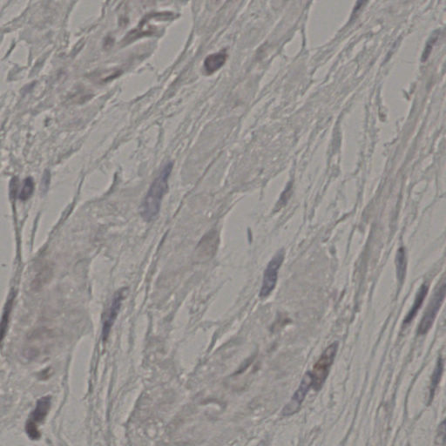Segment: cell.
Returning <instances> with one entry per match:
<instances>
[{
	"mask_svg": "<svg viewBox=\"0 0 446 446\" xmlns=\"http://www.w3.org/2000/svg\"><path fill=\"white\" fill-rule=\"evenodd\" d=\"M338 349V343L330 344L323 351L320 358L315 363V366L313 368V371L310 372L312 377V387L315 391H319L323 387V383L328 378Z\"/></svg>",
	"mask_w": 446,
	"mask_h": 446,
	"instance_id": "obj_2",
	"label": "cell"
},
{
	"mask_svg": "<svg viewBox=\"0 0 446 446\" xmlns=\"http://www.w3.org/2000/svg\"><path fill=\"white\" fill-rule=\"evenodd\" d=\"M445 287V283L443 282L438 287V289H436L434 295H433V298H432V300H431L429 304H428L426 311L424 312V315H423V318L421 320L420 324H419V327H418V334H426L427 332L429 331L430 329L432 328L435 318L437 317L438 310L440 309L441 305H442V303H443V300H444Z\"/></svg>",
	"mask_w": 446,
	"mask_h": 446,
	"instance_id": "obj_3",
	"label": "cell"
},
{
	"mask_svg": "<svg viewBox=\"0 0 446 446\" xmlns=\"http://www.w3.org/2000/svg\"><path fill=\"white\" fill-rule=\"evenodd\" d=\"M428 290H429L428 284L427 283H423V285L420 287L419 290H418L416 298H415L414 303L412 305V309H411L409 313H408V315H407L406 318L404 319V323L405 324L411 323L414 319L415 317L417 315V313H418V310H419L421 306H422V304H423L424 298H426Z\"/></svg>",
	"mask_w": 446,
	"mask_h": 446,
	"instance_id": "obj_10",
	"label": "cell"
},
{
	"mask_svg": "<svg viewBox=\"0 0 446 446\" xmlns=\"http://www.w3.org/2000/svg\"><path fill=\"white\" fill-rule=\"evenodd\" d=\"M50 406H51L50 397H45L38 402L34 412H32V416L26 424V432L32 439H38L40 438L38 424L45 420L46 415L50 410Z\"/></svg>",
	"mask_w": 446,
	"mask_h": 446,
	"instance_id": "obj_5",
	"label": "cell"
},
{
	"mask_svg": "<svg viewBox=\"0 0 446 446\" xmlns=\"http://www.w3.org/2000/svg\"><path fill=\"white\" fill-rule=\"evenodd\" d=\"M406 272V257H405V251L404 249H399L397 255V275L400 283H403L405 277Z\"/></svg>",
	"mask_w": 446,
	"mask_h": 446,
	"instance_id": "obj_12",
	"label": "cell"
},
{
	"mask_svg": "<svg viewBox=\"0 0 446 446\" xmlns=\"http://www.w3.org/2000/svg\"><path fill=\"white\" fill-rule=\"evenodd\" d=\"M34 190V182L32 178L29 177L24 181L23 187L20 194V199L21 200H28L31 197Z\"/></svg>",
	"mask_w": 446,
	"mask_h": 446,
	"instance_id": "obj_13",
	"label": "cell"
},
{
	"mask_svg": "<svg viewBox=\"0 0 446 446\" xmlns=\"http://www.w3.org/2000/svg\"><path fill=\"white\" fill-rule=\"evenodd\" d=\"M445 422L443 421V423H441L440 426H439V431H438V437H437V441H438L437 443H439V444H442V443H444V440H445Z\"/></svg>",
	"mask_w": 446,
	"mask_h": 446,
	"instance_id": "obj_14",
	"label": "cell"
},
{
	"mask_svg": "<svg viewBox=\"0 0 446 446\" xmlns=\"http://www.w3.org/2000/svg\"><path fill=\"white\" fill-rule=\"evenodd\" d=\"M312 387L311 373L308 372L304 375L303 380L301 382L300 385L296 389L295 394L293 395L291 400L289 401L286 406L283 410V416H291L298 412L300 410L303 401L305 400V397L308 394L309 389Z\"/></svg>",
	"mask_w": 446,
	"mask_h": 446,
	"instance_id": "obj_6",
	"label": "cell"
},
{
	"mask_svg": "<svg viewBox=\"0 0 446 446\" xmlns=\"http://www.w3.org/2000/svg\"><path fill=\"white\" fill-rule=\"evenodd\" d=\"M227 58L228 55L225 52L209 55L204 60V71L209 75L215 73L226 63Z\"/></svg>",
	"mask_w": 446,
	"mask_h": 446,
	"instance_id": "obj_9",
	"label": "cell"
},
{
	"mask_svg": "<svg viewBox=\"0 0 446 446\" xmlns=\"http://www.w3.org/2000/svg\"><path fill=\"white\" fill-rule=\"evenodd\" d=\"M443 371V361L442 358H439L437 363V366L435 368L434 372L432 375L431 387H430V400L432 401L434 397L435 391L438 387V383L440 382L441 377Z\"/></svg>",
	"mask_w": 446,
	"mask_h": 446,
	"instance_id": "obj_11",
	"label": "cell"
},
{
	"mask_svg": "<svg viewBox=\"0 0 446 446\" xmlns=\"http://www.w3.org/2000/svg\"><path fill=\"white\" fill-rule=\"evenodd\" d=\"M172 169L173 163L171 162L163 166L147 192L140 209L141 216L146 221L154 220L160 212V205L169 189V179Z\"/></svg>",
	"mask_w": 446,
	"mask_h": 446,
	"instance_id": "obj_1",
	"label": "cell"
},
{
	"mask_svg": "<svg viewBox=\"0 0 446 446\" xmlns=\"http://www.w3.org/2000/svg\"><path fill=\"white\" fill-rule=\"evenodd\" d=\"M219 234L216 230H211L204 235L196 248L195 255L199 261L209 260L214 256L219 244Z\"/></svg>",
	"mask_w": 446,
	"mask_h": 446,
	"instance_id": "obj_7",
	"label": "cell"
},
{
	"mask_svg": "<svg viewBox=\"0 0 446 446\" xmlns=\"http://www.w3.org/2000/svg\"><path fill=\"white\" fill-rule=\"evenodd\" d=\"M125 295H126L125 289H120V291H118L115 294V298L113 299L107 315L104 321L103 329H102V337H103L104 341H106V338H108L109 333H110L111 328L115 323V319L117 318L118 313L120 311V306H121L122 301L125 298Z\"/></svg>",
	"mask_w": 446,
	"mask_h": 446,
	"instance_id": "obj_8",
	"label": "cell"
},
{
	"mask_svg": "<svg viewBox=\"0 0 446 446\" xmlns=\"http://www.w3.org/2000/svg\"><path fill=\"white\" fill-rule=\"evenodd\" d=\"M283 252H278L268 264L263 275V284L260 291L261 298H268L275 289L277 283L278 270L283 264Z\"/></svg>",
	"mask_w": 446,
	"mask_h": 446,
	"instance_id": "obj_4",
	"label": "cell"
}]
</instances>
